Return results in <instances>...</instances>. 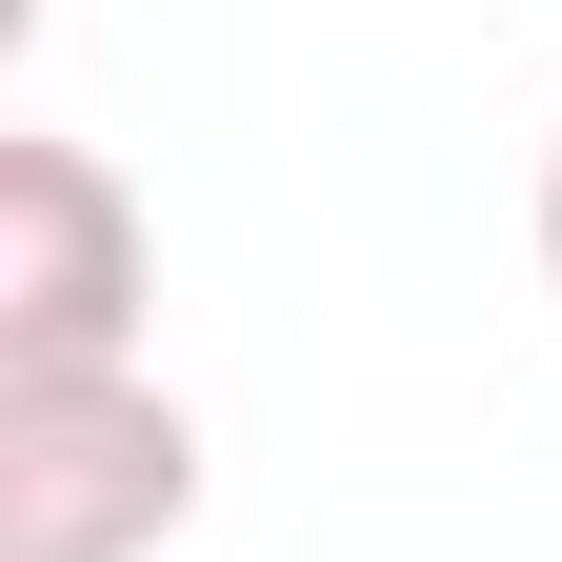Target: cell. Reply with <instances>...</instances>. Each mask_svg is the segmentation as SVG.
Here are the masks:
<instances>
[{
	"label": "cell",
	"instance_id": "6da1fadb",
	"mask_svg": "<svg viewBox=\"0 0 562 562\" xmlns=\"http://www.w3.org/2000/svg\"><path fill=\"white\" fill-rule=\"evenodd\" d=\"M140 302H161V241H140L121 161L21 121L0 140V382H121Z\"/></svg>",
	"mask_w": 562,
	"mask_h": 562
},
{
	"label": "cell",
	"instance_id": "7a4b0ae2",
	"mask_svg": "<svg viewBox=\"0 0 562 562\" xmlns=\"http://www.w3.org/2000/svg\"><path fill=\"white\" fill-rule=\"evenodd\" d=\"M201 503V422L161 382H0V562H161Z\"/></svg>",
	"mask_w": 562,
	"mask_h": 562
},
{
	"label": "cell",
	"instance_id": "3957f363",
	"mask_svg": "<svg viewBox=\"0 0 562 562\" xmlns=\"http://www.w3.org/2000/svg\"><path fill=\"white\" fill-rule=\"evenodd\" d=\"M542 302H562V140H542Z\"/></svg>",
	"mask_w": 562,
	"mask_h": 562
}]
</instances>
